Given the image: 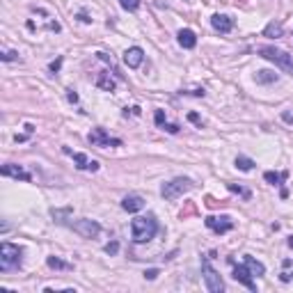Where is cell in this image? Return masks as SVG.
Listing matches in <instances>:
<instances>
[{
	"mask_svg": "<svg viewBox=\"0 0 293 293\" xmlns=\"http://www.w3.org/2000/svg\"><path fill=\"white\" fill-rule=\"evenodd\" d=\"M156 277H158V268L144 270V279H156Z\"/></svg>",
	"mask_w": 293,
	"mask_h": 293,
	"instance_id": "obj_29",
	"label": "cell"
},
{
	"mask_svg": "<svg viewBox=\"0 0 293 293\" xmlns=\"http://www.w3.org/2000/svg\"><path fill=\"white\" fill-rule=\"evenodd\" d=\"M62 151L74 158V163H76V167H78V169H87V172H96V169H99V160L87 158V156L80 154V151H71L69 147H62Z\"/></svg>",
	"mask_w": 293,
	"mask_h": 293,
	"instance_id": "obj_9",
	"label": "cell"
},
{
	"mask_svg": "<svg viewBox=\"0 0 293 293\" xmlns=\"http://www.w3.org/2000/svg\"><path fill=\"white\" fill-rule=\"evenodd\" d=\"M21 261H23V250L19 245H12V243L0 245V268L3 270L21 268Z\"/></svg>",
	"mask_w": 293,
	"mask_h": 293,
	"instance_id": "obj_4",
	"label": "cell"
},
{
	"mask_svg": "<svg viewBox=\"0 0 293 293\" xmlns=\"http://www.w3.org/2000/svg\"><path fill=\"white\" fill-rule=\"evenodd\" d=\"M236 167L243 169V172H250L254 167V160L252 158H245V156H236Z\"/></svg>",
	"mask_w": 293,
	"mask_h": 293,
	"instance_id": "obj_22",
	"label": "cell"
},
{
	"mask_svg": "<svg viewBox=\"0 0 293 293\" xmlns=\"http://www.w3.org/2000/svg\"><path fill=\"white\" fill-rule=\"evenodd\" d=\"M211 25H213L215 32L227 35V32H231V28H233V19L227 16V14H213L211 16Z\"/></svg>",
	"mask_w": 293,
	"mask_h": 293,
	"instance_id": "obj_11",
	"label": "cell"
},
{
	"mask_svg": "<svg viewBox=\"0 0 293 293\" xmlns=\"http://www.w3.org/2000/svg\"><path fill=\"white\" fill-rule=\"evenodd\" d=\"M96 87L103 92H114L117 83H114V78H110L108 71H103V74H99V78H96Z\"/></svg>",
	"mask_w": 293,
	"mask_h": 293,
	"instance_id": "obj_16",
	"label": "cell"
},
{
	"mask_svg": "<svg viewBox=\"0 0 293 293\" xmlns=\"http://www.w3.org/2000/svg\"><path fill=\"white\" fill-rule=\"evenodd\" d=\"M288 248H293V236H288Z\"/></svg>",
	"mask_w": 293,
	"mask_h": 293,
	"instance_id": "obj_35",
	"label": "cell"
},
{
	"mask_svg": "<svg viewBox=\"0 0 293 293\" xmlns=\"http://www.w3.org/2000/svg\"><path fill=\"white\" fill-rule=\"evenodd\" d=\"M202 273H204V282H206V288L211 293H222L224 291V282L218 275V270L211 266L209 257H202Z\"/></svg>",
	"mask_w": 293,
	"mask_h": 293,
	"instance_id": "obj_5",
	"label": "cell"
},
{
	"mask_svg": "<svg viewBox=\"0 0 293 293\" xmlns=\"http://www.w3.org/2000/svg\"><path fill=\"white\" fill-rule=\"evenodd\" d=\"M257 83H261V85H270V83H277V74L275 71H270V69H261V71H257Z\"/></svg>",
	"mask_w": 293,
	"mask_h": 293,
	"instance_id": "obj_18",
	"label": "cell"
},
{
	"mask_svg": "<svg viewBox=\"0 0 293 293\" xmlns=\"http://www.w3.org/2000/svg\"><path fill=\"white\" fill-rule=\"evenodd\" d=\"M227 188L231 190V193L241 195V197H243V199H250V197H252V193H250L248 188H241V186H236V184H227Z\"/></svg>",
	"mask_w": 293,
	"mask_h": 293,
	"instance_id": "obj_23",
	"label": "cell"
},
{
	"mask_svg": "<svg viewBox=\"0 0 293 293\" xmlns=\"http://www.w3.org/2000/svg\"><path fill=\"white\" fill-rule=\"evenodd\" d=\"M142 60H144V50L140 48V46H131V48L124 53V62H126V67H131V69H138V67L142 65Z\"/></svg>",
	"mask_w": 293,
	"mask_h": 293,
	"instance_id": "obj_12",
	"label": "cell"
},
{
	"mask_svg": "<svg viewBox=\"0 0 293 293\" xmlns=\"http://www.w3.org/2000/svg\"><path fill=\"white\" fill-rule=\"evenodd\" d=\"M163 131H167V133H179V124H169V122H165L163 126H160Z\"/></svg>",
	"mask_w": 293,
	"mask_h": 293,
	"instance_id": "obj_27",
	"label": "cell"
},
{
	"mask_svg": "<svg viewBox=\"0 0 293 293\" xmlns=\"http://www.w3.org/2000/svg\"><path fill=\"white\" fill-rule=\"evenodd\" d=\"M154 120H156V124H158V126H163L165 122H167V120H165V112H163V110H156V112H154Z\"/></svg>",
	"mask_w": 293,
	"mask_h": 293,
	"instance_id": "obj_28",
	"label": "cell"
},
{
	"mask_svg": "<svg viewBox=\"0 0 293 293\" xmlns=\"http://www.w3.org/2000/svg\"><path fill=\"white\" fill-rule=\"evenodd\" d=\"M282 120L286 122V124H293V112H288V110H284V112H282Z\"/></svg>",
	"mask_w": 293,
	"mask_h": 293,
	"instance_id": "obj_30",
	"label": "cell"
},
{
	"mask_svg": "<svg viewBox=\"0 0 293 293\" xmlns=\"http://www.w3.org/2000/svg\"><path fill=\"white\" fill-rule=\"evenodd\" d=\"M245 266L252 270V275H266V266L261 261H257L254 257H250V254H245Z\"/></svg>",
	"mask_w": 293,
	"mask_h": 293,
	"instance_id": "obj_17",
	"label": "cell"
},
{
	"mask_svg": "<svg viewBox=\"0 0 293 293\" xmlns=\"http://www.w3.org/2000/svg\"><path fill=\"white\" fill-rule=\"evenodd\" d=\"M60 65H62V57H60V60H57V62H50V71H53V74H55V71L60 69Z\"/></svg>",
	"mask_w": 293,
	"mask_h": 293,
	"instance_id": "obj_33",
	"label": "cell"
},
{
	"mask_svg": "<svg viewBox=\"0 0 293 293\" xmlns=\"http://www.w3.org/2000/svg\"><path fill=\"white\" fill-rule=\"evenodd\" d=\"M67 99H69L71 103H76V101H78V94H76L74 90H69V94H67Z\"/></svg>",
	"mask_w": 293,
	"mask_h": 293,
	"instance_id": "obj_32",
	"label": "cell"
},
{
	"mask_svg": "<svg viewBox=\"0 0 293 293\" xmlns=\"http://www.w3.org/2000/svg\"><path fill=\"white\" fill-rule=\"evenodd\" d=\"M284 35V28H282V23H268L266 25V30H263V37H273V39H277V37H282Z\"/></svg>",
	"mask_w": 293,
	"mask_h": 293,
	"instance_id": "obj_21",
	"label": "cell"
},
{
	"mask_svg": "<svg viewBox=\"0 0 293 293\" xmlns=\"http://www.w3.org/2000/svg\"><path fill=\"white\" fill-rule=\"evenodd\" d=\"M188 120L193 122V124H202V120H199V114H197V112H190V114H188Z\"/></svg>",
	"mask_w": 293,
	"mask_h": 293,
	"instance_id": "obj_31",
	"label": "cell"
},
{
	"mask_svg": "<svg viewBox=\"0 0 293 293\" xmlns=\"http://www.w3.org/2000/svg\"><path fill=\"white\" fill-rule=\"evenodd\" d=\"M122 209L129 211V213H138V211L144 209V199L140 197V195H126V197L122 199Z\"/></svg>",
	"mask_w": 293,
	"mask_h": 293,
	"instance_id": "obj_14",
	"label": "cell"
},
{
	"mask_svg": "<svg viewBox=\"0 0 293 293\" xmlns=\"http://www.w3.org/2000/svg\"><path fill=\"white\" fill-rule=\"evenodd\" d=\"M158 231V222H156V215H138V218L131 222V233H133L135 243H147L151 241Z\"/></svg>",
	"mask_w": 293,
	"mask_h": 293,
	"instance_id": "obj_1",
	"label": "cell"
},
{
	"mask_svg": "<svg viewBox=\"0 0 293 293\" xmlns=\"http://www.w3.org/2000/svg\"><path fill=\"white\" fill-rule=\"evenodd\" d=\"M46 263H48V268H53V270H74V266L67 263V261H62L60 257H48Z\"/></svg>",
	"mask_w": 293,
	"mask_h": 293,
	"instance_id": "obj_20",
	"label": "cell"
},
{
	"mask_svg": "<svg viewBox=\"0 0 293 293\" xmlns=\"http://www.w3.org/2000/svg\"><path fill=\"white\" fill-rule=\"evenodd\" d=\"M279 279H282V282H291V279H293V273H282V277H279Z\"/></svg>",
	"mask_w": 293,
	"mask_h": 293,
	"instance_id": "obj_34",
	"label": "cell"
},
{
	"mask_svg": "<svg viewBox=\"0 0 293 293\" xmlns=\"http://www.w3.org/2000/svg\"><path fill=\"white\" fill-rule=\"evenodd\" d=\"M103 250H105V254H110V257H112V254L120 252V243H117V241H110V243L105 245Z\"/></svg>",
	"mask_w": 293,
	"mask_h": 293,
	"instance_id": "obj_25",
	"label": "cell"
},
{
	"mask_svg": "<svg viewBox=\"0 0 293 293\" xmlns=\"http://www.w3.org/2000/svg\"><path fill=\"white\" fill-rule=\"evenodd\" d=\"M120 5L124 7L126 12H138V7H140V0H120Z\"/></svg>",
	"mask_w": 293,
	"mask_h": 293,
	"instance_id": "obj_24",
	"label": "cell"
},
{
	"mask_svg": "<svg viewBox=\"0 0 293 293\" xmlns=\"http://www.w3.org/2000/svg\"><path fill=\"white\" fill-rule=\"evenodd\" d=\"M5 62H12V60H19V53L16 50H3V55H0Z\"/></svg>",
	"mask_w": 293,
	"mask_h": 293,
	"instance_id": "obj_26",
	"label": "cell"
},
{
	"mask_svg": "<svg viewBox=\"0 0 293 293\" xmlns=\"http://www.w3.org/2000/svg\"><path fill=\"white\" fill-rule=\"evenodd\" d=\"M177 39H179V44H181V48H186V50H193L195 46H197V35H195L193 30H179V35H177Z\"/></svg>",
	"mask_w": 293,
	"mask_h": 293,
	"instance_id": "obj_15",
	"label": "cell"
},
{
	"mask_svg": "<svg viewBox=\"0 0 293 293\" xmlns=\"http://www.w3.org/2000/svg\"><path fill=\"white\" fill-rule=\"evenodd\" d=\"M286 177H288V172H266L263 174V179L268 181L270 186H282L286 181Z\"/></svg>",
	"mask_w": 293,
	"mask_h": 293,
	"instance_id": "obj_19",
	"label": "cell"
},
{
	"mask_svg": "<svg viewBox=\"0 0 293 293\" xmlns=\"http://www.w3.org/2000/svg\"><path fill=\"white\" fill-rule=\"evenodd\" d=\"M193 188H195V184L188 179V177H177V179H172V181H167V184H163V188H160V195H163V199L172 202V199L184 197V195L190 193Z\"/></svg>",
	"mask_w": 293,
	"mask_h": 293,
	"instance_id": "obj_3",
	"label": "cell"
},
{
	"mask_svg": "<svg viewBox=\"0 0 293 293\" xmlns=\"http://www.w3.org/2000/svg\"><path fill=\"white\" fill-rule=\"evenodd\" d=\"M257 53L261 55L263 60H270L284 71V74L293 76V55H288L286 50H279L275 46H259Z\"/></svg>",
	"mask_w": 293,
	"mask_h": 293,
	"instance_id": "obj_2",
	"label": "cell"
},
{
	"mask_svg": "<svg viewBox=\"0 0 293 293\" xmlns=\"http://www.w3.org/2000/svg\"><path fill=\"white\" fill-rule=\"evenodd\" d=\"M233 279L241 282L243 286H248L250 291H257V284L252 279V270L245 266V263H239V266H233Z\"/></svg>",
	"mask_w": 293,
	"mask_h": 293,
	"instance_id": "obj_10",
	"label": "cell"
},
{
	"mask_svg": "<svg viewBox=\"0 0 293 293\" xmlns=\"http://www.w3.org/2000/svg\"><path fill=\"white\" fill-rule=\"evenodd\" d=\"M69 227L74 229L76 233H80L83 239H96L101 233V224L96 222V220H90V218H80V220H76V222H71Z\"/></svg>",
	"mask_w": 293,
	"mask_h": 293,
	"instance_id": "obj_7",
	"label": "cell"
},
{
	"mask_svg": "<svg viewBox=\"0 0 293 293\" xmlns=\"http://www.w3.org/2000/svg\"><path fill=\"white\" fill-rule=\"evenodd\" d=\"M3 177H12V179H21V181H32V174L25 172L23 167H19V165H14V163L3 165Z\"/></svg>",
	"mask_w": 293,
	"mask_h": 293,
	"instance_id": "obj_13",
	"label": "cell"
},
{
	"mask_svg": "<svg viewBox=\"0 0 293 293\" xmlns=\"http://www.w3.org/2000/svg\"><path fill=\"white\" fill-rule=\"evenodd\" d=\"M204 224H206L213 233H218V236H222V233H227L233 229V220L229 218V215H209V218L204 220Z\"/></svg>",
	"mask_w": 293,
	"mask_h": 293,
	"instance_id": "obj_8",
	"label": "cell"
},
{
	"mask_svg": "<svg viewBox=\"0 0 293 293\" xmlns=\"http://www.w3.org/2000/svg\"><path fill=\"white\" fill-rule=\"evenodd\" d=\"M87 142L92 144V147H101V149H105V147H122V138H114V135H110L105 129H92V133L87 135Z\"/></svg>",
	"mask_w": 293,
	"mask_h": 293,
	"instance_id": "obj_6",
	"label": "cell"
}]
</instances>
